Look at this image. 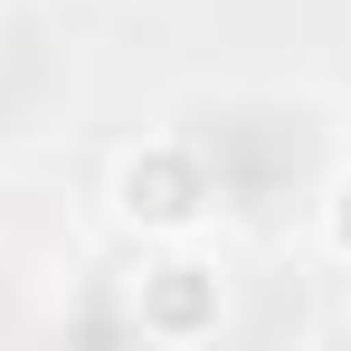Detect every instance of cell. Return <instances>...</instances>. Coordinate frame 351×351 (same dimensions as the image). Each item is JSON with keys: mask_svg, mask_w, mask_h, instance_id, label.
Segmentation results:
<instances>
[{"mask_svg": "<svg viewBox=\"0 0 351 351\" xmlns=\"http://www.w3.org/2000/svg\"><path fill=\"white\" fill-rule=\"evenodd\" d=\"M133 219H180L190 199H199V180H190V162H133Z\"/></svg>", "mask_w": 351, "mask_h": 351, "instance_id": "6da1fadb", "label": "cell"}, {"mask_svg": "<svg viewBox=\"0 0 351 351\" xmlns=\"http://www.w3.org/2000/svg\"><path fill=\"white\" fill-rule=\"evenodd\" d=\"M199 304H209V294L190 285V276H171V285L152 294V313H162V323H199Z\"/></svg>", "mask_w": 351, "mask_h": 351, "instance_id": "7a4b0ae2", "label": "cell"}, {"mask_svg": "<svg viewBox=\"0 0 351 351\" xmlns=\"http://www.w3.org/2000/svg\"><path fill=\"white\" fill-rule=\"evenodd\" d=\"M342 237H351V190H342Z\"/></svg>", "mask_w": 351, "mask_h": 351, "instance_id": "3957f363", "label": "cell"}]
</instances>
